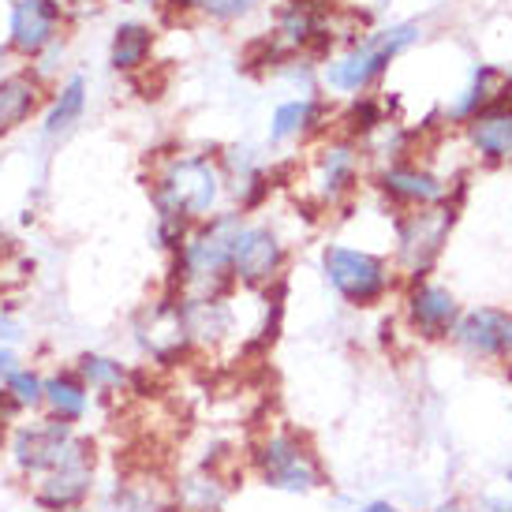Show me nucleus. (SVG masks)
Instances as JSON below:
<instances>
[{
    "label": "nucleus",
    "mask_w": 512,
    "mask_h": 512,
    "mask_svg": "<svg viewBox=\"0 0 512 512\" xmlns=\"http://www.w3.org/2000/svg\"><path fill=\"white\" fill-rule=\"evenodd\" d=\"M240 214L206 217L191 228L184 247L172 255V296L184 299H221L232 277V240L240 232Z\"/></svg>",
    "instance_id": "obj_1"
},
{
    "label": "nucleus",
    "mask_w": 512,
    "mask_h": 512,
    "mask_svg": "<svg viewBox=\"0 0 512 512\" xmlns=\"http://www.w3.org/2000/svg\"><path fill=\"white\" fill-rule=\"evenodd\" d=\"M490 79H494V72H490V68H479V72H475V83H471V90L464 94V101L453 109V116H471V120H475V109H483L486 101H490Z\"/></svg>",
    "instance_id": "obj_26"
},
{
    "label": "nucleus",
    "mask_w": 512,
    "mask_h": 512,
    "mask_svg": "<svg viewBox=\"0 0 512 512\" xmlns=\"http://www.w3.org/2000/svg\"><path fill=\"white\" fill-rule=\"evenodd\" d=\"M344 124H348V135H370V131L382 124V105L374 98L352 101V109L344 113Z\"/></svg>",
    "instance_id": "obj_25"
},
{
    "label": "nucleus",
    "mask_w": 512,
    "mask_h": 512,
    "mask_svg": "<svg viewBox=\"0 0 512 512\" xmlns=\"http://www.w3.org/2000/svg\"><path fill=\"white\" fill-rule=\"evenodd\" d=\"M135 344L154 359L157 367H176L180 359L191 356L195 341H191V329H187V322H184L180 296L157 299V303H150V307L135 318Z\"/></svg>",
    "instance_id": "obj_7"
},
{
    "label": "nucleus",
    "mask_w": 512,
    "mask_h": 512,
    "mask_svg": "<svg viewBox=\"0 0 512 512\" xmlns=\"http://www.w3.org/2000/svg\"><path fill=\"white\" fill-rule=\"evenodd\" d=\"M471 143L486 161H509L512 157V113L494 109L471 120Z\"/></svg>",
    "instance_id": "obj_21"
},
{
    "label": "nucleus",
    "mask_w": 512,
    "mask_h": 512,
    "mask_svg": "<svg viewBox=\"0 0 512 512\" xmlns=\"http://www.w3.org/2000/svg\"><path fill=\"white\" fill-rule=\"evenodd\" d=\"M258 0H199V8L214 19H240V15L255 12Z\"/></svg>",
    "instance_id": "obj_27"
},
{
    "label": "nucleus",
    "mask_w": 512,
    "mask_h": 512,
    "mask_svg": "<svg viewBox=\"0 0 512 512\" xmlns=\"http://www.w3.org/2000/svg\"><path fill=\"white\" fill-rule=\"evenodd\" d=\"M378 187L393 202H400V206H419V210L445 195V184H441L438 176L415 169V165H393V169H385L378 176Z\"/></svg>",
    "instance_id": "obj_16"
},
{
    "label": "nucleus",
    "mask_w": 512,
    "mask_h": 512,
    "mask_svg": "<svg viewBox=\"0 0 512 512\" xmlns=\"http://www.w3.org/2000/svg\"><path fill=\"white\" fill-rule=\"evenodd\" d=\"M150 49H154V34L150 27H139V23H124L113 38V53H109V64L116 72H139L146 60H150Z\"/></svg>",
    "instance_id": "obj_23"
},
{
    "label": "nucleus",
    "mask_w": 512,
    "mask_h": 512,
    "mask_svg": "<svg viewBox=\"0 0 512 512\" xmlns=\"http://www.w3.org/2000/svg\"><path fill=\"white\" fill-rule=\"evenodd\" d=\"M509 483H512V468H509Z\"/></svg>",
    "instance_id": "obj_34"
},
{
    "label": "nucleus",
    "mask_w": 512,
    "mask_h": 512,
    "mask_svg": "<svg viewBox=\"0 0 512 512\" xmlns=\"http://www.w3.org/2000/svg\"><path fill=\"white\" fill-rule=\"evenodd\" d=\"M79 370V378L86 382V389L94 397H120L131 389V367L120 363L116 356H105V352H83V356L72 363Z\"/></svg>",
    "instance_id": "obj_18"
},
{
    "label": "nucleus",
    "mask_w": 512,
    "mask_h": 512,
    "mask_svg": "<svg viewBox=\"0 0 512 512\" xmlns=\"http://www.w3.org/2000/svg\"><path fill=\"white\" fill-rule=\"evenodd\" d=\"M86 113V79L83 75H72L68 83L57 90V98H53V105H49V113H45L42 120V135L45 139H68L75 131V124L83 120Z\"/></svg>",
    "instance_id": "obj_19"
},
{
    "label": "nucleus",
    "mask_w": 512,
    "mask_h": 512,
    "mask_svg": "<svg viewBox=\"0 0 512 512\" xmlns=\"http://www.w3.org/2000/svg\"><path fill=\"white\" fill-rule=\"evenodd\" d=\"M23 367V359H19V352H15L12 344H0V385H4V378L12 374V370Z\"/></svg>",
    "instance_id": "obj_30"
},
{
    "label": "nucleus",
    "mask_w": 512,
    "mask_h": 512,
    "mask_svg": "<svg viewBox=\"0 0 512 512\" xmlns=\"http://www.w3.org/2000/svg\"><path fill=\"white\" fill-rule=\"evenodd\" d=\"M94 490H98V441L86 438L83 449L68 464H60L57 471L34 483L30 498L42 512H72L86 509Z\"/></svg>",
    "instance_id": "obj_6"
},
{
    "label": "nucleus",
    "mask_w": 512,
    "mask_h": 512,
    "mask_svg": "<svg viewBox=\"0 0 512 512\" xmlns=\"http://www.w3.org/2000/svg\"><path fill=\"white\" fill-rule=\"evenodd\" d=\"M322 270L329 285L337 288V296L352 307H374L393 288V273L382 258L370 251H356V247H341V243L322 251Z\"/></svg>",
    "instance_id": "obj_5"
},
{
    "label": "nucleus",
    "mask_w": 512,
    "mask_h": 512,
    "mask_svg": "<svg viewBox=\"0 0 512 512\" xmlns=\"http://www.w3.org/2000/svg\"><path fill=\"white\" fill-rule=\"evenodd\" d=\"M4 393L12 397V404L19 408L23 415H34L42 412V397H45V374L38 367H23L12 370L8 378H4Z\"/></svg>",
    "instance_id": "obj_24"
},
{
    "label": "nucleus",
    "mask_w": 512,
    "mask_h": 512,
    "mask_svg": "<svg viewBox=\"0 0 512 512\" xmlns=\"http://www.w3.org/2000/svg\"><path fill=\"white\" fill-rule=\"evenodd\" d=\"M490 509H494V512H512V501H494Z\"/></svg>",
    "instance_id": "obj_32"
},
{
    "label": "nucleus",
    "mask_w": 512,
    "mask_h": 512,
    "mask_svg": "<svg viewBox=\"0 0 512 512\" xmlns=\"http://www.w3.org/2000/svg\"><path fill=\"white\" fill-rule=\"evenodd\" d=\"M217 199H221V172L202 154L169 157L150 180V202H154L157 217L202 225L206 217H214Z\"/></svg>",
    "instance_id": "obj_2"
},
{
    "label": "nucleus",
    "mask_w": 512,
    "mask_h": 512,
    "mask_svg": "<svg viewBox=\"0 0 512 512\" xmlns=\"http://www.w3.org/2000/svg\"><path fill=\"white\" fill-rule=\"evenodd\" d=\"M449 225H453V210H438V214H434V210H415V214L397 221L400 258H404V266L412 270V277H423V273L434 266Z\"/></svg>",
    "instance_id": "obj_10"
},
{
    "label": "nucleus",
    "mask_w": 512,
    "mask_h": 512,
    "mask_svg": "<svg viewBox=\"0 0 512 512\" xmlns=\"http://www.w3.org/2000/svg\"><path fill=\"white\" fill-rule=\"evenodd\" d=\"M228 490L214 468H199L176 483V509L180 512H221Z\"/></svg>",
    "instance_id": "obj_20"
},
{
    "label": "nucleus",
    "mask_w": 512,
    "mask_h": 512,
    "mask_svg": "<svg viewBox=\"0 0 512 512\" xmlns=\"http://www.w3.org/2000/svg\"><path fill=\"white\" fill-rule=\"evenodd\" d=\"M322 105L314 98H296V101H285V105H277V113H273V124H270V139L273 143H285V139H299V135H307L322 124Z\"/></svg>",
    "instance_id": "obj_22"
},
{
    "label": "nucleus",
    "mask_w": 512,
    "mask_h": 512,
    "mask_svg": "<svg viewBox=\"0 0 512 512\" xmlns=\"http://www.w3.org/2000/svg\"><path fill=\"white\" fill-rule=\"evenodd\" d=\"M72 512H86V509H72Z\"/></svg>",
    "instance_id": "obj_35"
},
{
    "label": "nucleus",
    "mask_w": 512,
    "mask_h": 512,
    "mask_svg": "<svg viewBox=\"0 0 512 512\" xmlns=\"http://www.w3.org/2000/svg\"><path fill=\"white\" fill-rule=\"evenodd\" d=\"M412 42H415V27L385 30L374 42H363L359 49H352L348 57H341L337 64H329L326 83L333 86V90H344V94H359V90H367V86L385 72V64L397 57L404 45H412Z\"/></svg>",
    "instance_id": "obj_8"
},
{
    "label": "nucleus",
    "mask_w": 512,
    "mask_h": 512,
    "mask_svg": "<svg viewBox=\"0 0 512 512\" xmlns=\"http://www.w3.org/2000/svg\"><path fill=\"white\" fill-rule=\"evenodd\" d=\"M453 337L471 356H486V359L512 356V314L494 311V307L468 311L464 318H456Z\"/></svg>",
    "instance_id": "obj_11"
},
{
    "label": "nucleus",
    "mask_w": 512,
    "mask_h": 512,
    "mask_svg": "<svg viewBox=\"0 0 512 512\" xmlns=\"http://www.w3.org/2000/svg\"><path fill=\"white\" fill-rule=\"evenodd\" d=\"M359 180V154L352 143H329L318 161V195L326 202L344 199Z\"/></svg>",
    "instance_id": "obj_17"
},
{
    "label": "nucleus",
    "mask_w": 512,
    "mask_h": 512,
    "mask_svg": "<svg viewBox=\"0 0 512 512\" xmlns=\"http://www.w3.org/2000/svg\"><path fill=\"white\" fill-rule=\"evenodd\" d=\"M60 4L53 0H19L12 8V49L23 57H38L57 42Z\"/></svg>",
    "instance_id": "obj_12"
},
{
    "label": "nucleus",
    "mask_w": 512,
    "mask_h": 512,
    "mask_svg": "<svg viewBox=\"0 0 512 512\" xmlns=\"http://www.w3.org/2000/svg\"><path fill=\"white\" fill-rule=\"evenodd\" d=\"M285 270V243L266 225H240L232 240V277L247 288H270Z\"/></svg>",
    "instance_id": "obj_9"
},
{
    "label": "nucleus",
    "mask_w": 512,
    "mask_h": 512,
    "mask_svg": "<svg viewBox=\"0 0 512 512\" xmlns=\"http://www.w3.org/2000/svg\"><path fill=\"white\" fill-rule=\"evenodd\" d=\"M172 8H180V12H184V8H191V4H199V0H169Z\"/></svg>",
    "instance_id": "obj_33"
},
{
    "label": "nucleus",
    "mask_w": 512,
    "mask_h": 512,
    "mask_svg": "<svg viewBox=\"0 0 512 512\" xmlns=\"http://www.w3.org/2000/svg\"><path fill=\"white\" fill-rule=\"evenodd\" d=\"M19 341H23V322L12 314V307H4L0 311V344H12L15 348Z\"/></svg>",
    "instance_id": "obj_29"
},
{
    "label": "nucleus",
    "mask_w": 512,
    "mask_h": 512,
    "mask_svg": "<svg viewBox=\"0 0 512 512\" xmlns=\"http://www.w3.org/2000/svg\"><path fill=\"white\" fill-rule=\"evenodd\" d=\"M356 512H400L393 501H367L363 509H356Z\"/></svg>",
    "instance_id": "obj_31"
},
{
    "label": "nucleus",
    "mask_w": 512,
    "mask_h": 512,
    "mask_svg": "<svg viewBox=\"0 0 512 512\" xmlns=\"http://www.w3.org/2000/svg\"><path fill=\"white\" fill-rule=\"evenodd\" d=\"M90 404H94V393L86 389V382L79 378L75 367H57L45 374L42 415L57 419V423H68V427H79L90 415Z\"/></svg>",
    "instance_id": "obj_13"
},
{
    "label": "nucleus",
    "mask_w": 512,
    "mask_h": 512,
    "mask_svg": "<svg viewBox=\"0 0 512 512\" xmlns=\"http://www.w3.org/2000/svg\"><path fill=\"white\" fill-rule=\"evenodd\" d=\"M83 441L86 434H79V427H68V423H57L49 415H38L30 423H15L8 441H4V453H8V464H12L15 475L34 486L49 471L68 464L83 449Z\"/></svg>",
    "instance_id": "obj_3"
},
{
    "label": "nucleus",
    "mask_w": 512,
    "mask_h": 512,
    "mask_svg": "<svg viewBox=\"0 0 512 512\" xmlns=\"http://www.w3.org/2000/svg\"><path fill=\"white\" fill-rule=\"evenodd\" d=\"M42 105V79L30 72L0 79V139L12 135L19 124H27Z\"/></svg>",
    "instance_id": "obj_15"
},
{
    "label": "nucleus",
    "mask_w": 512,
    "mask_h": 512,
    "mask_svg": "<svg viewBox=\"0 0 512 512\" xmlns=\"http://www.w3.org/2000/svg\"><path fill=\"white\" fill-rule=\"evenodd\" d=\"M408 318H412L415 333H423V337H445V333H453L460 307H456L453 292H445V288L415 285L408 292Z\"/></svg>",
    "instance_id": "obj_14"
},
{
    "label": "nucleus",
    "mask_w": 512,
    "mask_h": 512,
    "mask_svg": "<svg viewBox=\"0 0 512 512\" xmlns=\"http://www.w3.org/2000/svg\"><path fill=\"white\" fill-rule=\"evenodd\" d=\"M19 408H15L12 404V397H8V393H4V385H0V445H4V441H8V434H12V427L15 423H19Z\"/></svg>",
    "instance_id": "obj_28"
},
{
    "label": "nucleus",
    "mask_w": 512,
    "mask_h": 512,
    "mask_svg": "<svg viewBox=\"0 0 512 512\" xmlns=\"http://www.w3.org/2000/svg\"><path fill=\"white\" fill-rule=\"evenodd\" d=\"M251 468L270 490L285 494H311L318 486H326L322 460L314 453L307 438H299L296 430H273L251 449Z\"/></svg>",
    "instance_id": "obj_4"
}]
</instances>
